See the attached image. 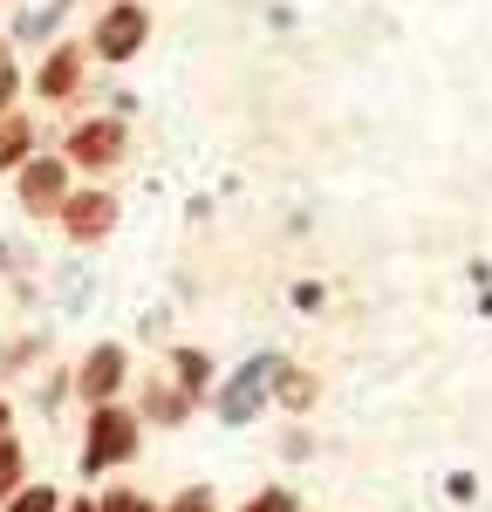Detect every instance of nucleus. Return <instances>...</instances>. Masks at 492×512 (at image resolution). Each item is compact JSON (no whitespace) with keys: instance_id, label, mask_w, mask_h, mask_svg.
Here are the masks:
<instances>
[{"instance_id":"2eb2a0df","label":"nucleus","mask_w":492,"mask_h":512,"mask_svg":"<svg viewBox=\"0 0 492 512\" xmlns=\"http://www.w3.org/2000/svg\"><path fill=\"white\" fill-rule=\"evenodd\" d=\"M178 512H205V492H185V506Z\"/></svg>"},{"instance_id":"6e6552de","label":"nucleus","mask_w":492,"mask_h":512,"mask_svg":"<svg viewBox=\"0 0 492 512\" xmlns=\"http://www.w3.org/2000/svg\"><path fill=\"white\" fill-rule=\"evenodd\" d=\"M76 76H82V55H76V48H55L48 69H41V96H69Z\"/></svg>"},{"instance_id":"f3484780","label":"nucleus","mask_w":492,"mask_h":512,"mask_svg":"<svg viewBox=\"0 0 492 512\" xmlns=\"http://www.w3.org/2000/svg\"><path fill=\"white\" fill-rule=\"evenodd\" d=\"M0 431H7V403H0Z\"/></svg>"},{"instance_id":"dca6fc26","label":"nucleus","mask_w":492,"mask_h":512,"mask_svg":"<svg viewBox=\"0 0 492 512\" xmlns=\"http://www.w3.org/2000/svg\"><path fill=\"white\" fill-rule=\"evenodd\" d=\"M7 89H14V69H7V62H0V103H7Z\"/></svg>"},{"instance_id":"7ed1b4c3","label":"nucleus","mask_w":492,"mask_h":512,"mask_svg":"<svg viewBox=\"0 0 492 512\" xmlns=\"http://www.w3.org/2000/svg\"><path fill=\"white\" fill-rule=\"evenodd\" d=\"M144 7H110L103 14V28H96V48L110 55V62H123V55H137V41H144Z\"/></svg>"},{"instance_id":"1a4fd4ad","label":"nucleus","mask_w":492,"mask_h":512,"mask_svg":"<svg viewBox=\"0 0 492 512\" xmlns=\"http://www.w3.org/2000/svg\"><path fill=\"white\" fill-rule=\"evenodd\" d=\"M274 390H281L287 410H308V403H315V376H308V369H274Z\"/></svg>"},{"instance_id":"ddd939ff","label":"nucleus","mask_w":492,"mask_h":512,"mask_svg":"<svg viewBox=\"0 0 492 512\" xmlns=\"http://www.w3.org/2000/svg\"><path fill=\"white\" fill-rule=\"evenodd\" d=\"M103 512H151V506H144L137 492H110V499H103Z\"/></svg>"},{"instance_id":"9b49d317","label":"nucleus","mask_w":492,"mask_h":512,"mask_svg":"<svg viewBox=\"0 0 492 512\" xmlns=\"http://www.w3.org/2000/svg\"><path fill=\"white\" fill-rule=\"evenodd\" d=\"M7 512H55V492H48V485H28V492H21Z\"/></svg>"},{"instance_id":"0eeeda50","label":"nucleus","mask_w":492,"mask_h":512,"mask_svg":"<svg viewBox=\"0 0 492 512\" xmlns=\"http://www.w3.org/2000/svg\"><path fill=\"white\" fill-rule=\"evenodd\" d=\"M117 383H123V355L117 349H96L89 362H82V396H89V403H110Z\"/></svg>"},{"instance_id":"4468645a","label":"nucleus","mask_w":492,"mask_h":512,"mask_svg":"<svg viewBox=\"0 0 492 512\" xmlns=\"http://www.w3.org/2000/svg\"><path fill=\"white\" fill-rule=\"evenodd\" d=\"M246 512H294V499H287V492H260Z\"/></svg>"},{"instance_id":"9d476101","label":"nucleus","mask_w":492,"mask_h":512,"mask_svg":"<svg viewBox=\"0 0 492 512\" xmlns=\"http://www.w3.org/2000/svg\"><path fill=\"white\" fill-rule=\"evenodd\" d=\"M21 151H28V123L7 117V123H0V171H7V164H21Z\"/></svg>"},{"instance_id":"f03ea898","label":"nucleus","mask_w":492,"mask_h":512,"mask_svg":"<svg viewBox=\"0 0 492 512\" xmlns=\"http://www.w3.org/2000/svg\"><path fill=\"white\" fill-rule=\"evenodd\" d=\"M267 383H274V362H267V355H260V362H246L240 376H233V390L219 396V417H226V424H246V417L260 410Z\"/></svg>"},{"instance_id":"423d86ee","label":"nucleus","mask_w":492,"mask_h":512,"mask_svg":"<svg viewBox=\"0 0 492 512\" xmlns=\"http://www.w3.org/2000/svg\"><path fill=\"white\" fill-rule=\"evenodd\" d=\"M117 151H123V130H117V123H82L76 144H69V158H76V164H110Z\"/></svg>"},{"instance_id":"20e7f679","label":"nucleus","mask_w":492,"mask_h":512,"mask_svg":"<svg viewBox=\"0 0 492 512\" xmlns=\"http://www.w3.org/2000/svg\"><path fill=\"white\" fill-rule=\"evenodd\" d=\"M62 219H69V233L76 239H103L110 226H117V198H103V192H82L62 205Z\"/></svg>"},{"instance_id":"f257e3e1","label":"nucleus","mask_w":492,"mask_h":512,"mask_svg":"<svg viewBox=\"0 0 492 512\" xmlns=\"http://www.w3.org/2000/svg\"><path fill=\"white\" fill-rule=\"evenodd\" d=\"M137 451V417H123V410H96V424H89V451H82V465L89 472H103V465H117V458H130Z\"/></svg>"},{"instance_id":"f8f14e48","label":"nucleus","mask_w":492,"mask_h":512,"mask_svg":"<svg viewBox=\"0 0 492 512\" xmlns=\"http://www.w3.org/2000/svg\"><path fill=\"white\" fill-rule=\"evenodd\" d=\"M178 376L199 390V383H205V355H199V349H185V355H178Z\"/></svg>"},{"instance_id":"39448f33","label":"nucleus","mask_w":492,"mask_h":512,"mask_svg":"<svg viewBox=\"0 0 492 512\" xmlns=\"http://www.w3.org/2000/svg\"><path fill=\"white\" fill-rule=\"evenodd\" d=\"M62 192H69V171H62L55 158H41V164H28V171H21V205H28V212L62 205Z\"/></svg>"}]
</instances>
